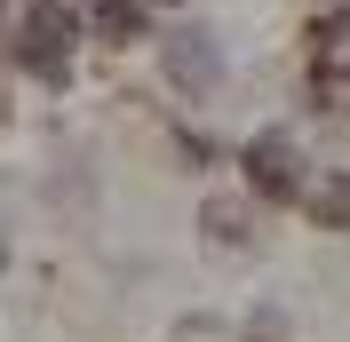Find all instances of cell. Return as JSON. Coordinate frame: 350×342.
<instances>
[{"mask_svg":"<svg viewBox=\"0 0 350 342\" xmlns=\"http://www.w3.org/2000/svg\"><path fill=\"white\" fill-rule=\"evenodd\" d=\"M303 96H310V111H342V96H350V8L342 0L303 24Z\"/></svg>","mask_w":350,"mask_h":342,"instance_id":"7a4b0ae2","label":"cell"},{"mask_svg":"<svg viewBox=\"0 0 350 342\" xmlns=\"http://www.w3.org/2000/svg\"><path fill=\"white\" fill-rule=\"evenodd\" d=\"M239 183L262 199V207H295V199H303V183H310L303 135H295V128H255V135L239 144Z\"/></svg>","mask_w":350,"mask_h":342,"instance_id":"6da1fadb","label":"cell"},{"mask_svg":"<svg viewBox=\"0 0 350 342\" xmlns=\"http://www.w3.org/2000/svg\"><path fill=\"white\" fill-rule=\"evenodd\" d=\"M72 8L64 0H40V8H24V24L8 32L16 40V64L24 72H40V80H64V64H72Z\"/></svg>","mask_w":350,"mask_h":342,"instance_id":"5b68a950","label":"cell"},{"mask_svg":"<svg viewBox=\"0 0 350 342\" xmlns=\"http://www.w3.org/2000/svg\"><path fill=\"white\" fill-rule=\"evenodd\" d=\"M159 80L183 96V104H215L223 96V48L207 24H167L159 32Z\"/></svg>","mask_w":350,"mask_h":342,"instance_id":"3957f363","label":"cell"},{"mask_svg":"<svg viewBox=\"0 0 350 342\" xmlns=\"http://www.w3.org/2000/svg\"><path fill=\"white\" fill-rule=\"evenodd\" d=\"M295 207L310 215V231H327V239H350V168H327V175H310Z\"/></svg>","mask_w":350,"mask_h":342,"instance_id":"8992f818","label":"cell"},{"mask_svg":"<svg viewBox=\"0 0 350 342\" xmlns=\"http://www.w3.org/2000/svg\"><path fill=\"white\" fill-rule=\"evenodd\" d=\"M286 334H295V326H286V311H279V302H255V311H247V334H239V342H286Z\"/></svg>","mask_w":350,"mask_h":342,"instance_id":"ba28073f","label":"cell"},{"mask_svg":"<svg viewBox=\"0 0 350 342\" xmlns=\"http://www.w3.org/2000/svg\"><path fill=\"white\" fill-rule=\"evenodd\" d=\"M167 8H183V0H167Z\"/></svg>","mask_w":350,"mask_h":342,"instance_id":"8fae6325","label":"cell"},{"mask_svg":"<svg viewBox=\"0 0 350 342\" xmlns=\"http://www.w3.org/2000/svg\"><path fill=\"white\" fill-rule=\"evenodd\" d=\"M88 32H96L104 48L144 40V0H88Z\"/></svg>","mask_w":350,"mask_h":342,"instance_id":"52a82bcc","label":"cell"},{"mask_svg":"<svg viewBox=\"0 0 350 342\" xmlns=\"http://www.w3.org/2000/svg\"><path fill=\"white\" fill-rule=\"evenodd\" d=\"M199 239H207V255H262V199L255 192H207V207H199Z\"/></svg>","mask_w":350,"mask_h":342,"instance_id":"277c9868","label":"cell"},{"mask_svg":"<svg viewBox=\"0 0 350 342\" xmlns=\"http://www.w3.org/2000/svg\"><path fill=\"white\" fill-rule=\"evenodd\" d=\"M0 120H8V88H0Z\"/></svg>","mask_w":350,"mask_h":342,"instance_id":"30bf717a","label":"cell"},{"mask_svg":"<svg viewBox=\"0 0 350 342\" xmlns=\"http://www.w3.org/2000/svg\"><path fill=\"white\" fill-rule=\"evenodd\" d=\"M167 342H239V334H231L223 319H183V326H175Z\"/></svg>","mask_w":350,"mask_h":342,"instance_id":"9c48e42d","label":"cell"}]
</instances>
